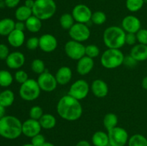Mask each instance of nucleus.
Listing matches in <instances>:
<instances>
[{
  "mask_svg": "<svg viewBox=\"0 0 147 146\" xmlns=\"http://www.w3.org/2000/svg\"><path fill=\"white\" fill-rule=\"evenodd\" d=\"M56 110L61 118L69 122L79 120L83 114L81 103L69 94L64 95L59 100Z\"/></svg>",
  "mask_w": 147,
  "mask_h": 146,
  "instance_id": "1",
  "label": "nucleus"
},
{
  "mask_svg": "<svg viewBox=\"0 0 147 146\" xmlns=\"http://www.w3.org/2000/svg\"><path fill=\"white\" fill-rule=\"evenodd\" d=\"M22 134V123L18 117L5 115L0 119V136L8 140H14Z\"/></svg>",
  "mask_w": 147,
  "mask_h": 146,
  "instance_id": "2",
  "label": "nucleus"
},
{
  "mask_svg": "<svg viewBox=\"0 0 147 146\" xmlns=\"http://www.w3.org/2000/svg\"><path fill=\"white\" fill-rule=\"evenodd\" d=\"M126 31L122 27L118 26H111L104 30L103 34V41L108 49H119L126 44Z\"/></svg>",
  "mask_w": 147,
  "mask_h": 146,
  "instance_id": "3",
  "label": "nucleus"
},
{
  "mask_svg": "<svg viewBox=\"0 0 147 146\" xmlns=\"http://www.w3.org/2000/svg\"><path fill=\"white\" fill-rule=\"evenodd\" d=\"M33 15L42 21L50 19L57 11V4L54 0H34L32 7Z\"/></svg>",
  "mask_w": 147,
  "mask_h": 146,
  "instance_id": "4",
  "label": "nucleus"
},
{
  "mask_svg": "<svg viewBox=\"0 0 147 146\" xmlns=\"http://www.w3.org/2000/svg\"><path fill=\"white\" fill-rule=\"evenodd\" d=\"M125 55L119 49H107L100 57V64L109 70L118 68L123 64Z\"/></svg>",
  "mask_w": 147,
  "mask_h": 146,
  "instance_id": "5",
  "label": "nucleus"
},
{
  "mask_svg": "<svg viewBox=\"0 0 147 146\" xmlns=\"http://www.w3.org/2000/svg\"><path fill=\"white\" fill-rule=\"evenodd\" d=\"M41 91L37 80L29 78L28 80L20 85L19 94L22 100L32 102L40 97Z\"/></svg>",
  "mask_w": 147,
  "mask_h": 146,
  "instance_id": "6",
  "label": "nucleus"
},
{
  "mask_svg": "<svg viewBox=\"0 0 147 146\" xmlns=\"http://www.w3.org/2000/svg\"><path fill=\"white\" fill-rule=\"evenodd\" d=\"M110 146H125L129 141V133L123 127L116 126L108 131Z\"/></svg>",
  "mask_w": 147,
  "mask_h": 146,
  "instance_id": "7",
  "label": "nucleus"
},
{
  "mask_svg": "<svg viewBox=\"0 0 147 146\" xmlns=\"http://www.w3.org/2000/svg\"><path fill=\"white\" fill-rule=\"evenodd\" d=\"M65 52L70 59L73 60H79L86 55V46L82 42L69 40L65 44Z\"/></svg>",
  "mask_w": 147,
  "mask_h": 146,
  "instance_id": "8",
  "label": "nucleus"
},
{
  "mask_svg": "<svg viewBox=\"0 0 147 146\" xmlns=\"http://www.w3.org/2000/svg\"><path fill=\"white\" fill-rule=\"evenodd\" d=\"M90 89V85L87 81L84 80H78L70 85L67 94L80 101L87 97Z\"/></svg>",
  "mask_w": 147,
  "mask_h": 146,
  "instance_id": "9",
  "label": "nucleus"
},
{
  "mask_svg": "<svg viewBox=\"0 0 147 146\" xmlns=\"http://www.w3.org/2000/svg\"><path fill=\"white\" fill-rule=\"evenodd\" d=\"M68 34L71 40L79 42H83L90 38L91 33L87 24L76 22L68 30Z\"/></svg>",
  "mask_w": 147,
  "mask_h": 146,
  "instance_id": "10",
  "label": "nucleus"
},
{
  "mask_svg": "<svg viewBox=\"0 0 147 146\" xmlns=\"http://www.w3.org/2000/svg\"><path fill=\"white\" fill-rule=\"evenodd\" d=\"M71 14L76 22L87 24L91 20L93 12L87 5L79 4L75 6Z\"/></svg>",
  "mask_w": 147,
  "mask_h": 146,
  "instance_id": "11",
  "label": "nucleus"
},
{
  "mask_svg": "<svg viewBox=\"0 0 147 146\" xmlns=\"http://www.w3.org/2000/svg\"><path fill=\"white\" fill-rule=\"evenodd\" d=\"M37 82L42 91L45 92H51L54 91L58 84L55 75L47 71L39 74Z\"/></svg>",
  "mask_w": 147,
  "mask_h": 146,
  "instance_id": "12",
  "label": "nucleus"
},
{
  "mask_svg": "<svg viewBox=\"0 0 147 146\" xmlns=\"http://www.w3.org/2000/svg\"><path fill=\"white\" fill-rule=\"evenodd\" d=\"M39 47L42 52L50 53L57 49L58 42L54 35L51 34H44L39 37Z\"/></svg>",
  "mask_w": 147,
  "mask_h": 146,
  "instance_id": "13",
  "label": "nucleus"
},
{
  "mask_svg": "<svg viewBox=\"0 0 147 146\" xmlns=\"http://www.w3.org/2000/svg\"><path fill=\"white\" fill-rule=\"evenodd\" d=\"M121 27L126 33L136 34L142 29V22L136 16L128 15L122 20Z\"/></svg>",
  "mask_w": 147,
  "mask_h": 146,
  "instance_id": "14",
  "label": "nucleus"
},
{
  "mask_svg": "<svg viewBox=\"0 0 147 146\" xmlns=\"http://www.w3.org/2000/svg\"><path fill=\"white\" fill-rule=\"evenodd\" d=\"M42 127L39 120L34 119H27L22 123V134L27 137H33L40 133Z\"/></svg>",
  "mask_w": 147,
  "mask_h": 146,
  "instance_id": "15",
  "label": "nucleus"
},
{
  "mask_svg": "<svg viewBox=\"0 0 147 146\" xmlns=\"http://www.w3.org/2000/svg\"><path fill=\"white\" fill-rule=\"evenodd\" d=\"M5 61L9 68L11 70H19L25 63V57L21 52L15 51L10 53Z\"/></svg>",
  "mask_w": 147,
  "mask_h": 146,
  "instance_id": "16",
  "label": "nucleus"
},
{
  "mask_svg": "<svg viewBox=\"0 0 147 146\" xmlns=\"http://www.w3.org/2000/svg\"><path fill=\"white\" fill-rule=\"evenodd\" d=\"M90 90L95 97L98 98H103L109 94V86L107 83L100 79L93 80L90 86Z\"/></svg>",
  "mask_w": 147,
  "mask_h": 146,
  "instance_id": "17",
  "label": "nucleus"
},
{
  "mask_svg": "<svg viewBox=\"0 0 147 146\" xmlns=\"http://www.w3.org/2000/svg\"><path fill=\"white\" fill-rule=\"evenodd\" d=\"M94 67L93 59L85 55L79 60H78L76 70L80 75L85 76L88 74Z\"/></svg>",
  "mask_w": 147,
  "mask_h": 146,
  "instance_id": "18",
  "label": "nucleus"
},
{
  "mask_svg": "<svg viewBox=\"0 0 147 146\" xmlns=\"http://www.w3.org/2000/svg\"><path fill=\"white\" fill-rule=\"evenodd\" d=\"M55 77L57 84L60 85H66L70 82L73 77V72L67 66H63L57 70Z\"/></svg>",
  "mask_w": 147,
  "mask_h": 146,
  "instance_id": "19",
  "label": "nucleus"
},
{
  "mask_svg": "<svg viewBox=\"0 0 147 146\" xmlns=\"http://www.w3.org/2000/svg\"><path fill=\"white\" fill-rule=\"evenodd\" d=\"M7 42L11 47L18 48L22 47L25 42V34L24 31L14 29L8 36Z\"/></svg>",
  "mask_w": 147,
  "mask_h": 146,
  "instance_id": "20",
  "label": "nucleus"
},
{
  "mask_svg": "<svg viewBox=\"0 0 147 146\" xmlns=\"http://www.w3.org/2000/svg\"><path fill=\"white\" fill-rule=\"evenodd\" d=\"M130 55L137 62H143L147 60V45L136 44L132 47Z\"/></svg>",
  "mask_w": 147,
  "mask_h": 146,
  "instance_id": "21",
  "label": "nucleus"
},
{
  "mask_svg": "<svg viewBox=\"0 0 147 146\" xmlns=\"http://www.w3.org/2000/svg\"><path fill=\"white\" fill-rule=\"evenodd\" d=\"M92 143L94 146L109 145V135L101 130L96 131L92 136Z\"/></svg>",
  "mask_w": 147,
  "mask_h": 146,
  "instance_id": "22",
  "label": "nucleus"
},
{
  "mask_svg": "<svg viewBox=\"0 0 147 146\" xmlns=\"http://www.w3.org/2000/svg\"><path fill=\"white\" fill-rule=\"evenodd\" d=\"M15 29V21L11 18L0 20V35L8 36Z\"/></svg>",
  "mask_w": 147,
  "mask_h": 146,
  "instance_id": "23",
  "label": "nucleus"
},
{
  "mask_svg": "<svg viewBox=\"0 0 147 146\" xmlns=\"http://www.w3.org/2000/svg\"><path fill=\"white\" fill-rule=\"evenodd\" d=\"M42 128L45 130H51L55 127L57 124V120L55 117L50 113H44L41 118L39 120Z\"/></svg>",
  "mask_w": 147,
  "mask_h": 146,
  "instance_id": "24",
  "label": "nucleus"
},
{
  "mask_svg": "<svg viewBox=\"0 0 147 146\" xmlns=\"http://www.w3.org/2000/svg\"><path fill=\"white\" fill-rule=\"evenodd\" d=\"M26 29L31 33H37L42 28V20L32 15L25 21Z\"/></svg>",
  "mask_w": 147,
  "mask_h": 146,
  "instance_id": "25",
  "label": "nucleus"
},
{
  "mask_svg": "<svg viewBox=\"0 0 147 146\" xmlns=\"http://www.w3.org/2000/svg\"><path fill=\"white\" fill-rule=\"evenodd\" d=\"M14 15L17 21L25 22L31 16L33 15L32 9L26 7L25 5L20 6L16 9Z\"/></svg>",
  "mask_w": 147,
  "mask_h": 146,
  "instance_id": "26",
  "label": "nucleus"
},
{
  "mask_svg": "<svg viewBox=\"0 0 147 146\" xmlns=\"http://www.w3.org/2000/svg\"><path fill=\"white\" fill-rule=\"evenodd\" d=\"M15 96L11 90H5L1 92L0 94V104L4 107H8L12 105L14 102Z\"/></svg>",
  "mask_w": 147,
  "mask_h": 146,
  "instance_id": "27",
  "label": "nucleus"
},
{
  "mask_svg": "<svg viewBox=\"0 0 147 146\" xmlns=\"http://www.w3.org/2000/svg\"><path fill=\"white\" fill-rule=\"evenodd\" d=\"M118 123H119V118L117 115L113 113H107L103 119V125L108 131L116 127Z\"/></svg>",
  "mask_w": 147,
  "mask_h": 146,
  "instance_id": "28",
  "label": "nucleus"
},
{
  "mask_svg": "<svg viewBox=\"0 0 147 146\" xmlns=\"http://www.w3.org/2000/svg\"><path fill=\"white\" fill-rule=\"evenodd\" d=\"M60 27L65 30H69L73 24L76 23L74 18H73L72 14H69V13H65V14H62L60 17Z\"/></svg>",
  "mask_w": 147,
  "mask_h": 146,
  "instance_id": "29",
  "label": "nucleus"
},
{
  "mask_svg": "<svg viewBox=\"0 0 147 146\" xmlns=\"http://www.w3.org/2000/svg\"><path fill=\"white\" fill-rule=\"evenodd\" d=\"M128 146H147V138L142 134H134L129 137Z\"/></svg>",
  "mask_w": 147,
  "mask_h": 146,
  "instance_id": "30",
  "label": "nucleus"
},
{
  "mask_svg": "<svg viewBox=\"0 0 147 146\" xmlns=\"http://www.w3.org/2000/svg\"><path fill=\"white\" fill-rule=\"evenodd\" d=\"M14 77L8 70H0V86L2 87H8L12 84Z\"/></svg>",
  "mask_w": 147,
  "mask_h": 146,
  "instance_id": "31",
  "label": "nucleus"
},
{
  "mask_svg": "<svg viewBox=\"0 0 147 146\" xmlns=\"http://www.w3.org/2000/svg\"><path fill=\"white\" fill-rule=\"evenodd\" d=\"M144 4V0H126V7L131 12H136L143 7Z\"/></svg>",
  "mask_w": 147,
  "mask_h": 146,
  "instance_id": "32",
  "label": "nucleus"
},
{
  "mask_svg": "<svg viewBox=\"0 0 147 146\" xmlns=\"http://www.w3.org/2000/svg\"><path fill=\"white\" fill-rule=\"evenodd\" d=\"M31 70L35 74H40L46 71L45 64L40 59H35L31 63Z\"/></svg>",
  "mask_w": 147,
  "mask_h": 146,
  "instance_id": "33",
  "label": "nucleus"
},
{
  "mask_svg": "<svg viewBox=\"0 0 147 146\" xmlns=\"http://www.w3.org/2000/svg\"><path fill=\"white\" fill-rule=\"evenodd\" d=\"M106 19H107V17L103 11H96L92 14L90 21L96 25H102L106 22Z\"/></svg>",
  "mask_w": 147,
  "mask_h": 146,
  "instance_id": "34",
  "label": "nucleus"
},
{
  "mask_svg": "<svg viewBox=\"0 0 147 146\" xmlns=\"http://www.w3.org/2000/svg\"><path fill=\"white\" fill-rule=\"evenodd\" d=\"M100 54V49L96 44H88L86 46V56L94 59Z\"/></svg>",
  "mask_w": 147,
  "mask_h": 146,
  "instance_id": "35",
  "label": "nucleus"
},
{
  "mask_svg": "<svg viewBox=\"0 0 147 146\" xmlns=\"http://www.w3.org/2000/svg\"><path fill=\"white\" fill-rule=\"evenodd\" d=\"M43 115L44 113L42 108L39 105L32 106L30 110V117L34 120H39Z\"/></svg>",
  "mask_w": 147,
  "mask_h": 146,
  "instance_id": "36",
  "label": "nucleus"
},
{
  "mask_svg": "<svg viewBox=\"0 0 147 146\" xmlns=\"http://www.w3.org/2000/svg\"><path fill=\"white\" fill-rule=\"evenodd\" d=\"M28 74H27L24 70H17L15 72V74H14V80H15L17 82L20 83V84L25 82L27 80H28Z\"/></svg>",
  "mask_w": 147,
  "mask_h": 146,
  "instance_id": "37",
  "label": "nucleus"
},
{
  "mask_svg": "<svg viewBox=\"0 0 147 146\" xmlns=\"http://www.w3.org/2000/svg\"><path fill=\"white\" fill-rule=\"evenodd\" d=\"M39 37H31L26 42V47L30 50H34L39 47Z\"/></svg>",
  "mask_w": 147,
  "mask_h": 146,
  "instance_id": "38",
  "label": "nucleus"
},
{
  "mask_svg": "<svg viewBox=\"0 0 147 146\" xmlns=\"http://www.w3.org/2000/svg\"><path fill=\"white\" fill-rule=\"evenodd\" d=\"M136 34L137 42L139 44L147 45V29H141Z\"/></svg>",
  "mask_w": 147,
  "mask_h": 146,
  "instance_id": "39",
  "label": "nucleus"
},
{
  "mask_svg": "<svg viewBox=\"0 0 147 146\" xmlns=\"http://www.w3.org/2000/svg\"><path fill=\"white\" fill-rule=\"evenodd\" d=\"M45 142V137L41 133H39L31 138V143L34 146H42Z\"/></svg>",
  "mask_w": 147,
  "mask_h": 146,
  "instance_id": "40",
  "label": "nucleus"
},
{
  "mask_svg": "<svg viewBox=\"0 0 147 146\" xmlns=\"http://www.w3.org/2000/svg\"><path fill=\"white\" fill-rule=\"evenodd\" d=\"M137 38L136 34L134 33H126V38H125V43L129 46H134L136 44Z\"/></svg>",
  "mask_w": 147,
  "mask_h": 146,
  "instance_id": "41",
  "label": "nucleus"
},
{
  "mask_svg": "<svg viewBox=\"0 0 147 146\" xmlns=\"http://www.w3.org/2000/svg\"><path fill=\"white\" fill-rule=\"evenodd\" d=\"M137 63L138 62L134 58H133L130 54H129L127 56H125L123 64L126 65V67H129V68H132V67H136Z\"/></svg>",
  "mask_w": 147,
  "mask_h": 146,
  "instance_id": "42",
  "label": "nucleus"
},
{
  "mask_svg": "<svg viewBox=\"0 0 147 146\" xmlns=\"http://www.w3.org/2000/svg\"><path fill=\"white\" fill-rule=\"evenodd\" d=\"M9 54V47L6 44H0V60H6Z\"/></svg>",
  "mask_w": 147,
  "mask_h": 146,
  "instance_id": "43",
  "label": "nucleus"
},
{
  "mask_svg": "<svg viewBox=\"0 0 147 146\" xmlns=\"http://www.w3.org/2000/svg\"><path fill=\"white\" fill-rule=\"evenodd\" d=\"M6 7L8 8H14L19 5L20 0H4Z\"/></svg>",
  "mask_w": 147,
  "mask_h": 146,
  "instance_id": "44",
  "label": "nucleus"
},
{
  "mask_svg": "<svg viewBox=\"0 0 147 146\" xmlns=\"http://www.w3.org/2000/svg\"><path fill=\"white\" fill-rule=\"evenodd\" d=\"M26 29V25L25 22L24 21H17V22H15V29L20 30V31H23Z\"/></svg>",
  "mask_w": 147,
  "mask_h": 146,
  "instance_id": "45",
  "label": "nucleus"
},
{
  "mask_svg": "<svg viewBox=\"0 0 147 146\" xmlns=\"http://www.w3.org/2000/svg\"><path fill=\"white\" fill-rule=\"evenodd\" d=\"M76 146H91V145H90V143H89L88 140H80V141L76 144Z\"/></svg>",
  "mask_w": 147,
  "mask_h": 146,
  "instance_id": "46",
  "label": "nucleus"
},
{
  "mask_svg": "<svg viewBox=\"0 0 147 146\" xmlns=\"http://www.w3.org/2000/svg\"><path fill=\"white\" fill-rule=\"evenodd\" d=\"M34 4V0H25L24 5H25L26 7H29V8L32 9Z\"/></svg>",
  "mask_w": 147,
  "mask_h": 146,
  "instance_id": "47",
  "label": "nucleus"
},
{
  "mask_svg": "<svg viewBox=\"0 0 147 146\" xmlns=\"http://www.w3.org/2000/svg\"><path fill=\"white\" fill-rule=\"evenodd\" d=\"M5 107L0 104V119L5 116Z\"/></svg>",
  "mask_w": 147,
  "mask_h": 146,
  "instance_id": "48",
  "label": "nucleus"
},
{
  "mask_svg": "<svg viewBox=\"0 0 147 146\" xmlns=\"http://www.w3.org/2000/svg\"><path fill=\"white\" fill-rule=\"evenodd\" d=\"M142 87H143L144 90H147V76L144 77L142 81Z\"/></svg>",
  "mask_w": 147,
  "mask_h": 146,
  "instance_id": "49",
  "label": "nucleus"
},
{
  "mask_svg": "<svg viewBox=\"0 0 147 146\" xmlns=\"http://www.w3.org/2000/svg\"><path fill=\"white\" fill-rule=\"evenodd\" d=\"M42 146H55V145L53 144V143H50V142H47V141H46L45 143L44 144H43Z\"/></svg>",
  "mask_w": 147,
  "mask_h": 146,
  "instance_id": "50",
  "label": "nucleus"
},
{
  "mask_svg": "<svg viewBox=\"0 0 147 146\" xmlns=\"http://www.w3.org/2000/svg\"><path fill=\"white\" fill-rule=\"evenodd\" d=\"M22 146H34V145L32 144L31 143H26V144L22 145Z\"/></svg>",
  "mask_w": 147,
  "mask_h": 146,
  "instance_id": "51",
  "label": "nucleus"
},
{
  "mask_svg": "<svg viewBox=\"0 0 147 146\" xmlns=\"http://www.w3.org/2000/svg\"><path fill=\"white\" fill-rule=\"evenodd\" d=\"M144 3H147V0H144Z\"/></svg>",
  "mask_w": 147,
  "mask_h": 146,
  "instance_id": "52",
  "label": "nucleus"
},
{
  "mask_svg": "<svg viewBox=\"0 0 147 146\" xmlns=\"http://www.w3.org/2000/svg\"><path fill=\"white\" fill-rule=\"evenodd\" d=\"M4 1V0H0V1Z\"/></svg>",
  "mask_w": 147,
  "mask_h": 146,
  "instance_id": "53",
  "label": "nucleus"
},
{
  "mask_svg": "<svg viewBox=\"0 0 147 146\" xmlns=\"http://www.w3.org/2000/svg\"><path fill=\"white\" fill-rule=\"evenodd\" d=\"M0 94H1V92H0Z\"/></svg>",
  "mask_w": 147,
  "mask_h": 146,
  "instance_id": "54",
  "label": "nucleus"
}]
</instances>
